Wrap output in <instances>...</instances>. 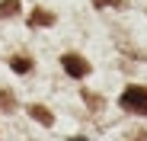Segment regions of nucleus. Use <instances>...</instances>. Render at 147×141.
Here are the masks:
<instances>
[{"label": "nucleus", "instance_id": "1", "mask_svg": "<svg viewBox=\"0 0 147 141\" xmlns=\"http://www.w3.org/2000/svg\"><path fill=\"white\" fill-rule=\"evenodd\" d=\"M121 109L125 112H134V115H147V87L144 83H131L121 90V96H118Z\"/></svg>", "mask_w": 147, "mask_h": 141}, {"label": "nucleus", "instance_id": "2", "mask_svg": "<svg viewBox=\"0 0 147 141\" xmlns=\"http://www.w3.org/2000/svg\"><path fill=\"white\" fill-rule=\"evenodd\" d=\"M61 67H64L67 77H77V80H83V77L90 74V61H86L83 55H74V52L61 55Z\"/></svg>", "mask_w": 147, "mask_h": 141}, {"label": "nucleus", "instance_id": "3", "mask_svg": "<svg viewBox=\"0 0 147 141\" xmlns=\"http://www.w3.org/2000/svg\"><path fill=\"white\" fill-rule=\"evenodd\" d=\"M29 115H32L38 125H45V128H51V125H55V115H51V109H48V106L32 103V106H29Z\"/></svg>", "mask_w": 147, "mask_h": 141}, {"label": "nucleus", "instance_id": "4", "mask_svg": "<svg viewBox=\"0 0 147 141\" xmlns=\"http://www.w3.org/2000/svg\"><path fill=\"white\" fill-rule=\"evenodd\" d=\"M51 22H55V13H51V10L35 7V10L29 13V26H51Z\"/></svg>", "mask_w": 147, "mask_h": 141}, {"label": "nucleus", "instance_id": "5", "mask_svg": "<svg viewBox=\"0 0 147 141\" xmlns=\"http://www.w3.org/2000/svg\"><path fill=\"white\" fill-rule=\"evenodd\" d=\"M10 67L16 70V74H29V70H32V58H26V55H13V58H10Z\"/></svg>", "mask_w": 147, "mask_h": 141}, {"label": "nucleus", "instance_id": "6", "mask_svg": "<svg viewBox=\"0 0 147 141\" xmlns=\"http://www.w3.org/2000/svg\"><path fill=\"white\" fill-rule=\"evenodd\" d=\"M19 13V0H0V19H10Z\"/></svg>", "mask_w": 147, "mask_h": 141}, {"label": "nucleus", "instance_id": "7", "mask_svg": "<svg viewBox=\"0 0 147 141\" xmlns=\"http://www.w3.org/2000/svg\"><path fill=\"white\" fill-rule=\"evenodd\" d=\"M16 109V96L10 90H0V112H13Z\"/></svg>", "mask_w": 147, "mask_h": 141}, {"label": "nucleus", "instance_id": "8", "mask_svg": "<svg viewBox=\"0 0 147 141\" xmlns=\"http://www.w3.org/2000/svg\"><path fill=\"white\" fill-rule=\"evenodd\" d=\"M83 100H86V106H90L93 112L102 109V96H96V93H90V90H83Z\"/></svg>", "mask_w": 147, "mask_h": 141}, {"label": "nucleus", "instance_id": "9", "mask_svg": "<svg viewBox=\"0 0 147 141\" xmlns=\"http://www.w3.org/2000/svg\"><path fill=\"white\" fill-rule=\"evenodd\" d=\"M125 141H147V128H134V132H131Z\"/></svg>", "mask_w": 147, "mask_h": 141}, {"label": "nucleus", "instance_id": "10", "mask_svg": "<svg viewBox=\"0 0 147 141\" xmlns=\"http://www.w3.org/2000/svg\"><path fill=\"white\" fill-rule=\"evenodd\" d=\"M93 7H121V0H93Z\"/></svg>", "mask_w": 147, "mask_h": 141}, {"label": "nucleus", "instance_id": "11", "mask_svg": "<svg viewBox=\"0 0 147 141\" xmlns=\"http://www.w3.org/2000/svg\"><path fill=\"white\" fill-rule=\"evenodd\" d=\"M70 141H90V138H80V135H77V138H70Z\"/></svg>", "mask_w": 147, "mask_h": 141}]
</instances>
